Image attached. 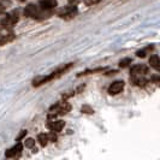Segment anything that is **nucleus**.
Returning a JSON list of instances; mask_svg holds the SVG:
<instances>
[{"instance_id":"nucleus-19","label":"nucleus","mask_w":160,"mask_h":160,"mask_svg":"<svg viewBox=\"0 0 160 160\" xmlns=\"http://www.w3.org/2000/svg\"><path fill=\"white\" fill-rule=\"evenodd\" d=\"M99 1H101V0H84L86 5H95Z\"/></svg>"},{"instance_id":"nucleus-13","label":"nucleus","mask_w":160,"mask_h":160,"mask_svg":"<svg viewBox=\"0 0 160 160\" xmlns=\"http://www.w3.org/2000/svg\"><path fill=\"white\" fill-rule=\"evenodd\" d=\"M38 141H39V143L42 146V147H46L47 143L49 142V136H48V134H43V132H41L38 135Z\"/></svg>"},{"instance_id":"nucleus-5","label":"nucleus","mask_w":160,"mask_h":160,"mask_svg":"<svg viewBox=\"0 0 160 160\" xmlns=\"http://www.w3.org/2000/svg\"><path fill=\"white\" fill-rule=\"evenodd\" d=\"M18 22V16L15 13H8L0 21V25L2 28H11Z\"/></svg>"},{"instance_id":"nucleus-20","label":"nucleus","mask_w":160,"mask_h":160,"mask_svg":"<svg viewBox=\"0 0 160 160\" xmlns=\"http://www.w3.org/2000/svg\"><path fill=\"white\" fill-rule=\"evenodd\" d=\"M25 134H27V131H22V132H21V135L17 137V140H21L23 136H25Z\"/></svg>"},{"instance_id":"nucleus-15","label":"nucleus","mask_w":160,"mask_h":160,"mask_svg":"<svg viewBox=\"0 0 160 160\" xmlns=\"http://www.w3.org/2000/svg\"><path fill=\"white\" fill-rule=\"evenodd\" d=\"M131 64V58H124L119 62V66L120 68H127Z\"/></svg>"},{"instance_id":"nucleus-6","label":"nucleus","mask_w":160,"mask_h":160,"mask_svg":"<svg viewBox=\"0 0 160 160\" xmlns=\"http://www.w3.org/2000/svg\"><path fill=\"white\" fill-rule=\"evenodd\" d=\"M147 72H148V68L146 66V65H135V66H132V69H131V77L134 78V77H144V75H147Z\"/></svg>"},{"instance_id":"nucleus-3","label":"nucleus","mask_w":160,"mask_h":160,"mask_svg":"<svg viewBox=\"0 0 160 160\" xmlns=\"http://www.w3.org/2000/svg\"><path fill=\"white\" fill-rule=\"evenodd\" d=\"M49 111H51V116H63V114H66L68 112H70L71 111V105L69 104V102H66V101H60V102H57L56 105H53L51 108H49Z\"/></svg>"},{"instance_id":"nucleus-18","label":"nucleus","mask_w":160,"mask_h":160,"mask_svg":"<svg viewBox=\"0 0 160 160\" xmlns=\"http://www.w3.org/2000/svg\"><path fill=\"white\" fill-rule=\"evenodd\" d=\"M82 112L87 113V114H93V113H94V110H93V108H90L88 105H86V106H83V107H82Z\"/></svg>"},{"instance_id":"nucleus-11","label":"nucleus","mask_w":160,"mask_h":160,"mask_svg":"<svg viewBox=\"0 0 160 160\" xmlns=\"http://www.w3.org/2000/svg\"><path fill=\"white\" fill-rule=\"evenodd\" d=\"M16 39V35L15 34H5V35H0V47L1 46H5L10 42Z\"/></svg>"},{"instance_id":"nucleus-17","label":"nucleus","mask_w":160,"mask_h":160,"mask_svg":"<svg viewBox=\"0 0 160 160\" xmlns=\"http://www.w3.org/2000/svg\"><path fill=\"white\" fill-rule=\"evenodd\" d=\"M149 49H152V47H148V48H144V49H142V51H137L136 52V56L140 57V58H144V56H146V53L149 51Z\"/></svg>"},{"instance_id":"nucleus-14","label":"nucleus","mask_w":160,"mask_h":160,"mask_svg":"<svg viewBox=\"0 0 160 160\" xmlns=\"http://www.w3.org/2000/svg\"><path fill=\"white\" fill-rule=\"evenodd\" d=\"M131 81H132V83L135 86H137V87H144L147 84V81H146L144 77H134Z\"/></svg>"},{"instance_id":"nucleus-1","label":"nucleus","mask_w":160,"mask_h":160,"mask_svg":"<svg viewBox=\"0 0 160 160\" xmlns=\"http://www.w3.org/2000/svg\"><path fill=\"white\" fill-rule=\"evenodd\" d=\"M72 65H73L72 63L66 64V65H62V66H59V68L57 69L56 71L51 72L49 75H45V76H38V77H35V78L32 80V86H34V87H40V86H43V84H46V83L51 82V81L57 80V78L62 77L64 73H66V72L71 69Z\"/></svg>"},{"instance_id":"nucleus-8","label":"nucleus","mask_w":160,"mask_h":160,"mask_svg":"<svg viewBox=\"0 0 160 160\" xmlns=\"http://www.w3.org/2000/svg\"><path fill=\"white\" fill-rule=\"evenodd\" d=\"M22 151H23V144L17 143V144H15L12 148L8 149L6 153H5V155H6L8 158H18V157L21 155Z\"/></svg>"},{"instance_id":"nucleus-21","label":"nucleus","mask_w":160,"mask_h":160,"mask_svg":"<svg viewBox=\"0 0 160 160\" xmlns=\"http://www.w3.org/2000/svg\"><path fill=\"white\" fill-rule=\"evenodd\" d=\"M68 1H69V2L71 4V5H76V4H77V2L80 1V0H68Z\"/></svg>"},{"instance_id":"nucleus-22","label":"nucleus","mask_w":160,"mask_h":160,"mask_svg":"<svg viewBox=\"0 0 160 160\" xmlns=\"http://www.w3.org/2000/svg\"><path fill=\"white\" fill-rule=\"evenodd\" d=\"M21 1H24V0H21Z\"/></svg>"},{"instance_id":"nucleus-7","label":"nucleus","mask_w":160,"mask_h":160,"mask_svg":"<svg viewBox=\"0 0 160 160\" xmlns=\"http://www.w3.org/2000/svg\"><path fill=\"white\" fill-rule=\"evenodd\" d=\"M123 89H124V82L123 81H114L108 87L107 92H108L110 95H117L120 92H123Z\"/></svg>"},{"instance_id":"nucleus-4","label":"nucleus","mask_w":160,"mask_h":160,"mask_svg":"<svg viewBox=\"0 0 160 160\" xmlns=\"http://www.w3.org/2000/svg\"><path fill=\"white\" fill-rule=\"evenodd\" d=\"M57 15L60 18H63V19H71V18H73L77 15V8L73 5L72 6H66V8H60Z\"/></svg>"},{"instance_id":"nucleus-10","label":"nucleus","mask_w":160,"mask_h":160,"mask_svg":"<svg viewBox=\"0 0 160 160\" xmlns=\"http://www.w3.org/2000/svg\"><path fill=\"white\" fill-rule=\"evenodd\" d=\"M65 127V123L62 120H54V122H49L48 123V128L51 129L53 132H59L62 131Z\"/></svg>"},{"instance_id":"nucleus-2","label":"nucleus","mask_w":160,"mask_h":160,"mask_svg":"<svg viewBox=\"0 0 160 160\" xmlns=\"http://www.w3.org/2000/svg\"><path fill=\"white\" fill-rule=\"evenodd\" d=\"M24 15L27 17H30L32 19H43V18H47L49 17V12L48 11H43L41 10L38 5L35 4H29L25 10H24Z\"/></svg>"},{"instance_id":"nucleus-9","label":"nucleus","mask_w":160,"mask_h":160,"mask_svg":"<svg viewBox=\"0 0 160 160\" xmlns=\"http://www.w3.org/2000/svg\"><path fill=\"white\" fill-rule=\"evenodd\" d=\"M57 6V0H41L39 8L43 11H51Z\"/></svg>"},{"instance_id":"nucleus-12","label":"nucleus","mask_w":160,"mask_h":160,"mask_svg":"<svg viewBox=\"0 0 160 160\" xmlns=\"http://www.w3.org/2000/svg\"><path fill=\"white\" fill-rule=\"evenodd\" d=\"M149 65L152 66L154 70H159L160 69V62H159V57L157 56V54H154V56H151L149 58Z\"/></svg>"},{"instance_id":"nucleus-16","label":"nucleus","mask_w":160,"mask_h":160,"mask_svg":"<svg viewBox=\"0 0 160 160\" xmlns=\"http://www.w3.org/2000/svg\"><path fill=\"white\" fill-rule=\"evenodd\" d=\"M24 144H25L27 148H32V147H35V140L34 138H27Z\"/></svg>"}]
</instances>
